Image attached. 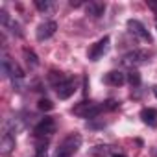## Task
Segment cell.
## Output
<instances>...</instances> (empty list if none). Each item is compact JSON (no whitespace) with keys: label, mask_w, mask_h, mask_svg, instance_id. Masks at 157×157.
<instances>
[{"label":"cell","mask_w":157,"mask_h":157,"mask_svg":"<svg viewBox=\"0 0 157 157\" xmlns=\"http://www.w3.org/2000/svg\"><path fill=\"white\" fill-rule=\"evenodd\" d=\"M151 91H153V94H155V98H157V85H153V89H151Z\"/></svg>","instance_id":"cell-20"},{"label":"cell","mask_w":157,"mask_h":157,"mask_svg":"<svg viewBox=\"0 0 157 157\" xmlns=\"http://www.w3.org/2000/svg\"><path fill=\"white\" fill-rule=\"evenodd\" d=\"M128 30H129V33H133L135 37L142 39V41H150V33H148V30L144 28L142 22H139V21H135V19H129V21H128Z\"/></svg>","instance_id":"cell-9"},{"label":"cell","mask_w":157,"mask_h":157,"mask_svg":"<svg viewBox=\"0 0 157 157\" xmlns=\"http://www.w3.org/2000/svg\"><path fill=\"white\" fill-rule=\"evenodd\" d=\"M56 30H57V24L54 21H46V22H43V24L37 26L35 37H37V41H46V39H50L56 33Z\"/></svg>","instance_id":"cell-6"},{"label":"cell","mask_w":157,"mask_h":157,"mask_svg":"<svg viewBox=\"0 0 157 157\" xmlns=\"http://www.w3.org/2000/svg\"><path fill=\"white\" fill-rule=\"evenodd\" d=\"M74 91H76V83L72 80H67L65 83H61V85L56 87V94H57L59 100H68L74 94Z\"/></svg>","instance_id":"cell-10"},{"label":"cell","mask_w":157,"mask_h":157,"mask_svg":"<svg viewBox=\"0 0 157 157\" xmlns=\"http://www.w3.org/2000/svg\"><path fill=\"white\" fill-rule=\"evenodd\" d=\"M124 82H126V76L120 70H111V72H107L104 76V83L105 85H111V87H120Z\"/></svg>","instance_id":"cell-11"},{"label":"cell","mask_w":157,"mask_h":157,"mask_svg":"<svg viewBox=\"0 0 157 157\" xmlns=\"http://www.w3.org/2000/svg\"><path fill=\"white\" fill-rule=\"evenodd\" d=\"M104 11H105V4H102V2H89V6H87V13L93 17H100V15H104Z\"/></svg>","instance_id":"cell-13"},{"label":"cell","mask_w":157,"mask_h":157,"mask_svg":"<svg viewBox=\"0 0 157 157\" xmlns=\"http://www.w3.org/2000/svg\"><path fill=\"white\" fill-rule=\"evenodd\" d=\"M46 146H48L46 140H44L43 144H39V146H37V155H35V157H46V150H48Z\"/></svg>","instance_id":"cell-18"},{"label":"cell","mask_w":157,"mask_h":157,"mask_svg":"<svg viewBox=\"0 0 157 157\" xmlns=\"http://www.w3.org/2000/svg\"><path fill=\"white\" fill-rule=\"evenodd\" d=\"M37 107H39L41 111H52V109H54V104H52L50 100H46V98H43V100H39V104H37Z\"/></svg>","instance_id":"cell-16"},{"label":"cell","mask_w":157,"mask_h":157,"mask_svg":"<svg viewBox=\"0 0 157 157\" xmlns=\"http://www.w3.org/2000/svg\"><path fill=\"white\" fill-rule=\"evenodd\" d=\"M100 111H102V105H98L94 102H80L78 105L72 107V113L82 118H93V117L100 115Z\"/></svg>","instance_id":"cell-2"},{"label":"cell","mask_w":157,"mask_h":157,"mask_svg":"<svg viewBox=\"0 0 157 157\" xmlns=\"http://www.w3.org/2000/svg\"><path fill=\"white\" fill-rule=\"evenodd\" d=\"M15 148V131H10L8 126L4 128V133H2V139H0V151L4 155L11 153V150Z\"/></svg>","instance_id":"cell-7"},{"label":"cell","mask_w":157,"mask_h":157,"mask_svg":"<svg viewBox=\"0 0 157 157\" xmlns=\"http://www.w3.org/2000/svg\"><path fill=\"white\" fill-rule=\"evenodd\" d=\"M107 48H109V37L105 35V37L100 39L96 44L91 46V50H89V59H91V61H98V59L107 52Z\"/></svg>","instance_id":"cell-8"},{"label":"cell","mask_w":157,"mask_h":157,"mask_svg":"<svg viewBox=\"0 0 157 157\" xmlns=\"http://www.w3.org/2000/svg\"><path fill=\"white\" fill-rule=\"evenodd\" d=\"M140 120L150 128H157V109H153V107L142 109L140 111Z\"/></svg>","instance_id":"cell-12"},{"label":"cell","mask_w":157,"mask_h":157,"mask_svg":"<svg viewBox=\"0 0 157 157\" xmlns=\"http://www.w3.org/2000/svg\"><path fill=\"white\" fill-rule=\"evenodd\" d=\"M113 157H126V155H122V153H113Z\"/></svg>","instance_id":"cell-21"},{"label":"cell","mask_w":157,"mask_h":157,"mask_svg":"<svg viewBox=\"0 0 157 157\" xmlns=\"http://www.w3.org/2000/svg\"><path fill=\"white\" fill-rule=\"evenodd\" d=\"M35 8L43 13H50L54 10V2H50V0H35Z\"/></svg>","instance_id":"cell-14"},{"label":"cell","mask_w":157,"mask_h":157,"mask_svg":"<svg viewBox=\"0 0 157 157\" xmlns=\"http://www.w3.org/2000/svg\"><path fill=\"white\" fill-rule=\"evenodd\" d=\"M80 146H82V135L70 133L61 140V144L57 146L54 157H72L78 150H80Z\"/></svg>","instance_id":"cell-1"},{"label":"cell","mask_w":157,"mask_h":157,"mask_svg":"<svg viewBox=\"0 0 157 157\" xmlns=\"http://www.w3.org/2000/svg\"><path fill=\"white\" fill-rule=\"evenodd\" d=\"M33 133H35V137H50L52 133H56V122H54V118H50V117L43 118L35 126Z\"/></svg>","instance_id":"cell-5"},{"label":"cell","mask_w":157,"mask_h":157,"mask_svg":"<svg viewBox=\"0 0 157 157\" xmlns=\"http://www.w3.org/2000/svg\"><path fill=\"white\" fill-rule=\"evenodd\" d=\"M22 54H24V57H26V63H28V65H32V67H37V65H39V61H37V56H35L32 50L24 48V52H22Z\"/></svg>","instance_id":"cell-15"},{"label":"cell","mask_w":157,"mask_h":157,"mask_svg":"<svg viewBox=\"0 0 157 157\" xmlns=\"http://www.w3.org/2000/svg\"><path fill=\"white\" fill-rule=\"evenodd\" d=\"M146 4H148L150 10H153V11L157 13V0H146Z\"/></svg>","instance_id":"cell-19"},{"label":"cell","mask_w":157,"mask_h":157,"mask_svg":"<svg viewBox=\"0 0 157 157\" xmlns=\"http://www.w3.org/2000/svg\"><path fill=\"white\" fill-rule=\"evenodd\" d=\"M148 59H150L148 50H131L122 57V63L128 67H139V65H144Z\"/></svg>","instance_id":"cell-3"},{"label":"cell","mask_w":157,"mask_h":157,"mask_svg":"<svg viewBox=\"0 0 157 157\" xmlns=\"http://www.w3.org/2000/svg\"><path fill=\"white\" fill-rule=\"evenodd\" d=\"M2 74H4L6 78H10V76H13V78H22V76H24L22 70H21V67H19L15 61H11L6 54L2 56Z\"/></svg>","instance_id":"cell-4"},{"label":"cell","mask_w":157,"mask_h":157,"mask_svg":"<svg viewBox=\"0 0 157 157\" xmlns=\"http://www.w3.org/2000/svg\"><path fill=\"white\" fill-rule=\"evenodd\" d=\"M128 80H129V83H131V85H139V83H140V76H139V72L131 70V72H129V76H128Z\"/></svg>","instance_id":"cell-17"}]
</instances>
